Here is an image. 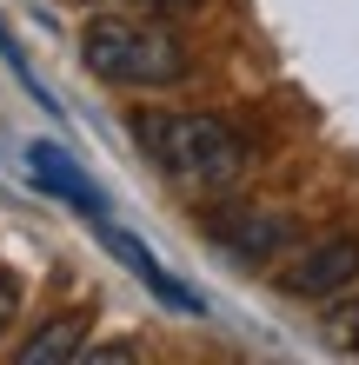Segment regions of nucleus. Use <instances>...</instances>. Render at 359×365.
I'll return each mask as SVG.
<instances>
[{"label": "nucleus", "mask_w": 359, "mask_h": 365, "mask_svg": "<svg viewBox=\"0 0 359 365\" xmlns=\"http://www.w3.org/2000/svg\"><path fill=\"white\" fill-rule=\"evenodd\" d=\"M27 166H34V180L54 192V200H67L74 212H87V220H100V212H107V200H100V186L80 173L74 166V153H60L54 140H34L27 146Z\"/></svg>", "instance_id": "obj_6"}, {"label": "nucleus", "mask_w": 359, "mask_h": 365, "mask_svg": "<svg viewBox=\"0 0 359 365\" xmlns=\"http://www.w3.org/2000/svg\"><path fill=\"white\" fill-rule=\"evenodd\" d=\"M14 312H20V279H14V272H0V326H7Z\"/></svg>", "instance_id": "obj_9"}, {"label": "nucleus", "mask_w": 359, "mask_h": 365, "mask_svg": "<svg viewBox=\"0 0 359 365\" xmlns=\"http://www.w3.org/2000/svg\"><path fill=\"white\" fill-rule=\"evenodd\" d=\"M87 67L113 87H173L186 80V47L153 20H126V14H100L87 20Z\"/></svg>", "instance_id": "obj_2"}, {"label": "nucleus", "mask_w": 359, "mask_h": 365, "mask_svg": "<svg viewBox=\"0 0 359 365\" xmlns=\"http://www.w3.org/2000/svg\"><path fill=\"white\" fill-rule=\"evenodd\" d=\"M0 53H7V67H14V80H20V87H27V93H34V100H40V106H47V113L60 120V100H54L47 87H40V73L27 67V53H20V40L7 34V20H0Z\"/></svg>", "instance_id": "obj_8"}, {"label": "nucleus", "mask_w": 359, "mask_h": 365, "mask_svg": "<svg viewBox=\"0 0 359 365\" xmlns=\"http://www.w3.org/2000/svg\"><path fill=\"white\" fill-rule=\"evenodd\" d=\"M80 339H87V319L67 312L54 326H40L27 346H20V365H47V359H80Z\"/></svg>", "instance_id": "obj_7"}, {"label": "nucleus", "mask_w": 359, "mask_h": 365, "mask_svg": "<svg viewBox=\"0 0 359 365\" xmlns=\"http://www.w3.org/2000/svg\"><path fill=\"white\" fill-rule=\"evenodd\" d=\"M140 140L180 186H233L246 173V140L213 113H153L140 120Z\"/></svg>", "instance_id": "obj_1"}, {"label": "nucleus", "mask_w": 359, "mask_h": 365, "mask_svg": "<svg viewBox=\"0 0 359 365\" xmlns=\"http://www.w3.org/2000/svg\"><path fill=\"white\" fill-rule=\"evenodd\" d=\"M87 226L100 232V246H107L120 266H133V279H140V286L160 299V306H173V312H200V292H193V286H180V279L166 272V266L153 259V252H146V246L133 240V232H120V226L107 220V212H100V220H87Z\"/></svg>", "instance_id": "obj_5"}, {"label": "nucleus", "mask_w": 359, "mask_h": 365, "mask_svg": "<svg viewBox=\"0 0 359 365\" xmlns=\"http://www.w3.org/2000/svg\"><path fill=\"white\" fill-rule=\"evenodd\" d=\"M353 279H359V232H333V240L306 246L300 259L280 272V286L293 299H333V292H346Z\"/></svg>", "instance_id": "obj_3"}, {"label": "nucleus", "mask_w": 359, "mask_h": 365, "mask_svg": "<svg viewBox=\"0 0 359 365\" xmlns=\"http://www.w3.org/2000/svg\"><path fill=\"white\" fill-rule=\"evenodd\" d=\"M160 7H193V0H160Z\"/></svg>", "instance_id": "obj_10"}, {"label": "nucleus", "mask_w": 359, "mask_h": 365, "mask_svg": "<svg viewBox=\"0 0 359 365\" xmlns=\"http://www.w3.org/2000/svg\"><path fill=\"white\" fill-rule=\"evenodd\" d=\"M206 232H213L233 259H246V266H266V259H280V252L293 246V220H286V212H260V206L213 212V220H206Z\"/></svg>", "instance_id": "obj_4"}]
</instances>
